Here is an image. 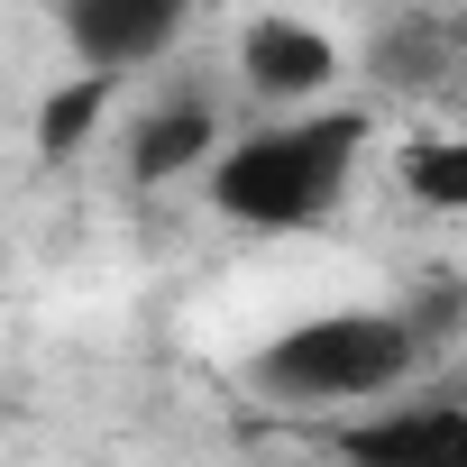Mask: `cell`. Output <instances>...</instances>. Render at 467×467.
<instances>
[{
    "label": "cell",
    "instance_id": "7",
    "mask_svg": "<svg viewBox=\"0 0 467 467\" xmlns=\"http://www.w3.org/2000/svg\"><path fill=\"white\" fill-rule=\"evenodd\" d=\"M394 174L421 211H467V138H412L394 156Z\"/></svg>",
    "mask_w": 467,
    "mask_h": 467
},
{
    "label": "cell",
    "instance_id": "3",
    "mask_svg": "<svg viewBox=\"0 0 467 467\" xmlns=\"http://www.w3.org/2000/svg\"><path fill=\"white\" fill-rule=\"evenodd\" d=\"M183 19H192V0H65V37H74L83 74H129V65L165 56Z\"/></svg>",
    "mask_w": 467,
    "mask_h": 467
},
{
    "label": "cell",
    "instance_id": "8",
    "mask_svg": "<svg viewBox=\"0 0 467 467\" xmlns=\"http://www.w3.org/2000/svg\"><path fill=\"white\" fill-rule=\"evenodd\" d=\"M110 83H119V74H83V83H65V92L37 110V147H47V156H74V147L101 129V110H110Z\"/></svg>",
    "mask_w": 467,
    "mask_h": 467
},
{
    "label": "cell",
    "instance_id": "6",
    "mask_svg": "<svg viewBox=\"0 0 467 467\" xmlns=\"http://www.w3.org/2000/svg\"><path fill=\"white\" fill-rule=\"evenodd\" d=\"M211 147H220V119H211L202 101H165V110L138 119V138H129V174H138V183H174V174H192Z\"/></svg>",
    "mask_w": 467,
    "mask_h": 467
},
{
    "label": "cell",
    "instance_id": "1",
    "mask_svg": "<svg viewBox=\"0 0 467 467\" xmlns=\"http://www.w3.org/2000/svg\"><path fill=\"white\" fill-rule=\"evenodd\" d=\"M358 147H367V119H348V110H321V119H294V129H257V138H239L211 165V202L239 229H312L348 192Z\"/></svg>",
    "mask_w": 467,
    "mask_h": 467
},
{
    "label": "cell",
    "instance_id": "4",
    "mask_svg": "<svg viewBox=\"0 0 467 467\" xmlns=\"http://www.w3.org/2000/svg\"><path fill=\"white\" fill-rule=\"evenodd\" d=\"M239 74H248V92H266V101H312V92L339 83V47H330V28L275 10V19H248V28H239Z\"/></svg>",
    "mask_w": 467,
    "mask_h": 467
},
{
    "label": "cell",
    "instance_id": "2",
    "mask_svg": "<svg viewBox=\"0 0 467 467\" xmlns=\"http://www.w3.org/2000/svg\"><path fill=\"white\" fill-rule=\"evenodd\" d=\"M403 367H412V330L394 312H321V321H294L257 358V394H275V403H358V394H385Z\"/></svg>",
    "mask_w": 467,
    "mask_h": 467
},
{
    "label": "cell",
    "instance_id": "5",
    "mask_svg": "<svg viewBox=\"0 0 467 467\" xmlns=\"http://www.w3.org/2000/svg\"><path fill=\"white\" fill-rule=\"evenodd\" d=\"M348 467H467V412L458 403H403L358 431H339Z\"/></svg>",
    "mask_w": 467,
    "mask_h": 467
}]
</instances>
